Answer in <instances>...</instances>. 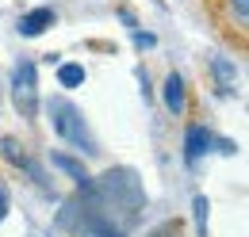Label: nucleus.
Instances as JSON below:
<instances>
[{"label":"nucleus","instance_id":"obj_4","mask_svg":"<svg viewBox=\"0 0 249 237\" xmlns=\"http://www.w3.org/2000/svg\"><path fill=\"white\" fill-rule=\"evenodd\" d=\"M211 142H215V138H211V130H207V126H199V122H192V126L184 130V161L192 165V169H196V165H199V157L211 149Z\"/></svg>","mask_w":249,"mask_h":237},{"label":"nucleus","instance_id":"obj_1","mask_svg":"<svg viewBox=\"0 0 249 237\" xmlns=\"http://www.w3.org/2000/svg\"><path fill=\"white\" fill-rule=\"evenodd\" d=\"M50 122H54V130L62 134L65 142L81 146L85 153H96V138L89 134V126H85L81 107H77V103H69L65 96H54V100H50Z\"/></svg>","mask_w":249,"mask_h":237},{"label":"nucleus","instance_id":"obj_6","mask_svg":"<svg viewBox=\"0 0 249 237\" xmlns=\"http://www.w3.org/2000/svg\"><path fill=\"white\" fill-rule=\"evenodd\" d=\"M46 27H54V8H35L27 16H19V34L27 38H38Z\"/></svg>","mask_w":249,"mask_h":237},{"label":"nucleus","instance_id":"obj_8","mask_svg":"<svg viewBox=\"0 0 249 237\" xmlns=\"http://www.w3.org/2000/svg\"><path fill=\"white\" fill-rule=\"evenodd\" d=\"M161 88H165V107H169L173 115H180V111H184V81H180V73H169Z\"/></svg>","mask_w":249,"mask_h":237},{"label":"nucleus","instance_id":"obj_10","mask_svg":"<svg viewBox=\"0 0 249 237\" xmlns=\"http://www.w3.org/2000/svg\"><path fill=\"white\" fill-rule=\"evenodd\" d=\"M226 12H230V19H234L238 27L249 23V0H226Z\"/></svg>","mask_w":249,"mask_h":237},{"label":"nucleus","instance_id":"obj_2","mask_svg":"<svg viewBox=\"0 0 249 237\" xmlns=\"http://www.w3.org/2000/svg\"><path fill=\"white\" fill-rule=\"evenodd\" d=\"M12 103L27 122L38 115V73H35L31 58L16 61V69H12Z\"/></svg>","mask_w":249,"mask_h":237},{"label":"nucleus","instance_id":"obj_12","mask_svg":"<svg viewBox=\"0 0 249 237\" xmlns=\"http://www.w3.org/2000/svg\"><path fill=\"white\" fill-rule=\"evenodd\" d=\"M4 214H8V195L0 191V218H4Z\"/></svg>","mask_w":249,"mask_h":237},{"label":"nucleus","instance_id":"obj_9","mask_svg":"<svg viewBox=\"0 0 249 237\" xmlns=\"http://www.w3.org/2000/svg\"><path fill=\"white\" fill-rule=\"evenodd\" d=\"M58 81H62V88H77V85H85V69L81 65H62Z\"/></svg>","mask_w":249,"mask_h":237},{"label":"nucleus","instance_id":"obj_7","mask_svg":"<svg viewBox=\"0 0 249 237\" xmlns=\"http://www.w3.org/2000/svg\"><path fill=\"white\" fill-rule=\"evenodd\" d=\"M50 161H54V165H58V169H62V172H65L69 180H77L81 187H89V184H92V176H89V169H85V165H81L77 157H69V153H54Z\"/></svg>","mask_w":249,"mask_h":237},{"label":"nucleus","instance_id":"obj_11","mask_svg":"<svg viewBox=\"0 0 249 237\" xmlns=\"http://www.w3.org/2000/svg\"><path fill=\"white\" fill-rule=\"evenodd\" d=\"M192 210H196V230H199V237H207V199H203V195H196Z\"/></svg>","mask_w":249,"mask_h":237},{"label":"nucleus","instance_id":"obj_3","mask_svg":"<svg viewBox=\"0 0 249 237\" xmlns=\"http://www.w3.org/2000/svg\"><path fill=\"white\" fill-rule=\"evenodd\" d=\"M0 149H4V157H8V161H12L16 169H23V172H27L35 184H42V187H46V176H42V169H38V165L31 161V153L19 146L16 138H0Z\"/></svg>","mask_w":249,"mask_h":237},{"label":"nucleus","instance_id":"obj_5","mask_svg":"<svg viewBox=\"0 0 249 237\" xmlns=\"http://www.w3.org/2000/svg\"><path fill=\"white\" fill-rule=\"evenodd\" d=\"M211 77H215L218 96H230V92L238 88V65L230 58H211Z\"/></svg>","mask_w":249,"mask_h":237}]
</instances>
